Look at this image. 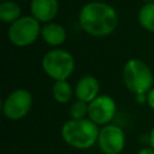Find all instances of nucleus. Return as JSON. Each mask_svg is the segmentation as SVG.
<instances>
[{"label": "nucleus", "instance_id": "18", "mask_svg": "<svg viewBox=\"0 0 154 154\" xmlns=\"http://www.w3.org/2000/svg\"><path fill=\"white\" fill-rule=\"evenodd\" d=\"M148 144H149V147H152L154 149V126L150 129V131L148 134Z\"/></svg>", "mask_w": 154, "mask_h": 154}, {"label": "nucleus", "instance_id": "17", "mask_svg": "<svg viewBox=\"0 0 154 154\" xmlns=\"http://www.w3.org/2000/svg\"><path fill=\"white\" fill-rule=\"evenodd\" d=\"M137 154H154V149H153L152 147H149V146L142 147V148L137 152Z\"/></svg>", "mask_w": 154, "mask_h": 154}, {"label": "nucleus", "instance_id": "10", "mask_svg": "<svg viewBox=\"0 0 154 154\" xmlns=\"http://www.w3.org/2000/svg\"><path fill=\"white\" fill-rule=\"evenodd\" d=\"M59 10L58 0H31L30 11L31 16L38 22L49 23L55 18Z\"/></svg>", "mask_w": 154, "mask_h": 154}, {"label": "nucleus", "instance_id": "5", "mask_svg": "<svg viewBox=\"0 0 154 154\" xmlns=\"http://www.w3.org/2000/svg\"><path fill=\"white\" fill-rule=\"evenodd\" d=\"M41 29L40 22L32 16H22L10 25L7 37L12 45L25 47L37 40L38 35H41Z\"/></svg>", "mask_w": 154, "mask_h": 154}, {"label": "nucleus", "instance_id": "11", "mask_svg": "<svg viewBox=\"0 0 154 154\" xmlns=\"http://www.w3.org/2000/svg\"><path fill=\"white\" fill-rule=\"evenodd\" d=\"M42 40L49 46H60L66 40V30L58 23H48L41 29Z\"/></svg>", "mask_w": 154, "mask_h": 154}, {"label": "nucleus", "instance_id": "1", "mask_svg": "<svg viewBox=\"0 0 154 154\" xmlns=\"http://www.w3.org/2000/svg\"><path fill=\"white\" fill-rule=\"evenodd\" d=\"M78 22L81 28L89 35L102 37L112 34L118 24L116 10L102 1H90L82 6Z\"/></svg>", "mask_w": 154, "mask_h": 154}, {"label": "nucleus", "instance_id": "14", "mask_svg": "<svg viewBox=\"0 0 154 154\" xmlns=\"http://www.w3.org/2000/svg\"><path fill=\"white\" fill-rule=\"evenodd\" d=\"M138 23L140 25L150 32H154V2L144 4L138 10Z\"/></svg>", "mask_w": 154, "mask_h": 154}, {"label": "nucleus", "instance_id": "8", "mask_svg": "<svg viewBox=\"0 0 154 154\" xmlns=\"http://www.w3.org/2000/svg\"><path fill=\"white\" fill-rule=\"evenodd\" d=\"M117 113V103L109 95H99L89 103L88 119H90L97 126H105L111 124Z\"/></svg>", "mask_w": 154, "mask_h": 154}, {"label": "nucleus", "instance_id": "4", "mask_svg": "<svg viewBox=\"0 0 154 154\" xmlns=\"http://www.w3.org/2000/svg\"><path fill=\"white\" fill-rule=\"evenodd\" d=\"M42 69L46 75L57 81H66L75 69V59L71 53L61 48L48 51L42 58Z\"/></svg>", "mask_w": 154, "mask_h": 154}, {"label": "nucleus", "instance_id": "3", "mask_svg": "<svg viewBox=\"0 0 154 154\" xmlns=\"http://www.w3.org/2000/svg\"><path fill=\"white\" fill-rule=\"evenodd\" d=\"M125 87L136 95H147L154 87V75L149 66L141 59H129L123 67Z\"/></svg>", "mask_w": 154, "mask_h": 154}, {"label": "nucleus", "instance_id": "15", "mask_svg": "<svg viewBox=\"0 0 154 154\" xmlns=\"http://www.w3.org/2000/svg\"><path fill=\"white\" fill-rule=\"evenodd\" d=\"M88 108H89V103L76 100L70 107L71 119H85V118H88Z\"/></svg>", "mask_w": 154, "mask_h": 154}, {"label": "nucleus", "instance_id": "7", "mask_svg": "<svg viewBox=\"0 0 154 154\" xmlns=\"http://www.w3.org/2000/svg\"><path fill=\"white\" fill-rule=\"evenodd\" d=\"M97 147L102 154H120L125 149V131L116 124H108L100 128Z\"/></svg>", "mask_w": 154, "mask_h": 154}, {"label": "nucleus", "instance_id": "9", "mask_svg": "<svg viewBox=\"0 0 154 154\" xmlns=\"http://www.w3.org/2000/svg\"><path fill=\"white\" fill-rule=\"evenodd\" d=\"M100 83L99 81L90 75L81 77L75 85V96L77 100L90 103L100 94Z\"/></svg>", "mask_w": 154, "mask_h": 154}, {"label": "nucleus", "instance_id": "12", "mask_svg": "<svg viewBox=\"0 0 154 154\" xmlns=\"http://www.w3.org/2000/svg\"><path fill=\"white\" fill-rule=\"evenodd\" d=\"M20 5L13 0H4L0 4V19L4 23L12 24L20 18Z\"/></svg>", "mask_w": 154, "mask_h": 154}, {"label": "nucleus", "instance_id": "2", "mask_svg": "<svg viewBox=\"0 0 154 154\" xmlns=\"http://www.w3.org/2000/svg\"><path fill=\"white\" fill-rule=\"evenodd\" d=\"M99 131L100 128L88 118L69 119L63 124L60 136L69 147L84 150L97 143Z\"/></svg>", "mask_w": 154, "mask_h": 154}, {"label": "nucleus", "instance_id": "6", "mask_svg": "<svg viewBox=\"0 0 154 154\" xmlns=\"http://www.w3.org/2000/svg\"><path fill=\"white\" fill-rule=\"evenodd\" d=\"M32 107V95L26 89L11 91L2 103V113L10 120H20L26 117Z\"/></svg>", "mask_w": 154, "mask_h": 154}, {"label": "nucleus", "instance_id": "16", "mask_svg": "<svg viewBox=\"0 0 154 154\" xmlns=\"http://www.w3.org/2000/svg\"><path fill=\"white\" fill-rule=\"evenodd\" d=\"M147 103L152 109H154V87L147 94Z\"/></svg>", "mask_w": 154, "mask_h": 154}, {"label": "nucleus", "instance_id": "19", "mask_svg": "<svg viewBox=\"0 0 154 154\" xmlns=\"http://www.w3.org/2000/svg\"><path fill=\"white\" fill-rule=\"evenodd\" d=\"M146 4H149V2H154V0H144Z\"/></svg>", "mask_w": 154, "mask_h": 154}, {"label": "nucleus", "instance_id": "13", "mask_svg": "<svg viewBox=\"0 0 154 154\" xmlns=\"http://www.w3.org/2000/svg\"><path fill=\"white\" fill-rule=\"evenodd\" d=\"M75 94V90H72L71 84L67 81H57L53 84L52 88V95L53 99L59 103H67L72 95Z\"/></svg>", "mask_w": 154, "mask_h": 154}]
</instances>
